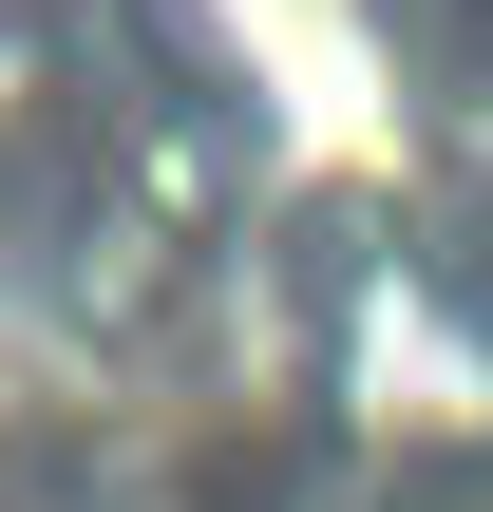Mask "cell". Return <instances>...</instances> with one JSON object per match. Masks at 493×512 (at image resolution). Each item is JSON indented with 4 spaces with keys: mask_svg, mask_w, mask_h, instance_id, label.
I'll use <instances>...</instances> for the list:
<instances>
[{
    "mask_svg": "<svg viewBox=\"0 0 493 512\" xmlns=\"http://www.w3.org/2000/svg\"><path fill=\"white\" fill-rule=\"evenodd\" d=\"M209 95L190 0H0V342L114 304L133 228L209 209Z\"/></svg>",
    "mask_w": 493,
    "mask_h": 512,
    "instance_id": "cell-1",
    "label": "cell"
}]
</instances>
